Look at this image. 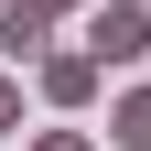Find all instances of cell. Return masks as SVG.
<instances>
[{"mask_svg":"<svg viewBox=\"0 0 151 151\" xmlns=\"http://www.w3.org/2000/svg\"><path fill=\"white\" fill-rule=\"evenodd\" d=\"M97 86H108V54L86 43V32H76V43H54L43 65H32V97H43V108H86Z\"/></svg>","mask_w":151,"mask_h":151,"instance_id":"cell-1","label":"cell"},{"mask_svg":"<svg viewBox=\"0 0 151 151\" xmlns=\"http://www.w3.org/2000/svg\"><path fill=\"white\" fill-rule=\"evenodd\" d=\"M86 43H97L108 65H140L151 54V0H97V11H86Z\"/></svg>","mask_w":151,"mask_h":151,"instance_id":"cell-2","label":"cell"},{"mask_svg":"<svg viewBox=\"0 0 151 151\" xmlns=\"http://www.w3.org/2000/svg\"><path fill=\"white\" fill-rule=\"evenodd\" d=\"M0 54H11V65H43L54 54V11L43 0H0Z\"/></svg>","mask_w":151,"mask_h":151,"instance_id":"cell-3","label":"cell"},{"mask_svg":"<svg viewBox=\"0 0 151 151\" xmlns=\"http://www.w3.org/2000/svg\"><path fill=\"white\" fill-rule=\"evenodd\" d=\"M108 140L119 151H151V86H129V97L108 108Z\"/></svg>","mask_w":151,"mask_h":151,"instance_id":"cell-4","label":"cell"},{"mask_svg":"<svg viewBox=\"0 0 151 151\" xmlns=\"http://www.w3.org/2000/svg\"><path fill=\"white\" fill-rule=\"evenodd\" d=\"M0 129H22V65L0 54Z\"/></svg>","mask_w":151,"mask_h":151,"instance_id":"cell-5","label":"cell"},{"mask_svg":"<svg viewBox=\"0 0 151 151\" xmlns=\"http://www.w3.org/2000/svg\"><path fill=\"white\" fill-rule=\"evenodd\" d=\"M32 151H97L86 129H32Z\"/></svg>","mask_w":151,"mask_h":151,"instance_id":"cell-6","label":"cell"},{"mask_svg":"<svg viewBox=\"0 0 151 151\" xmlns=\"http://www.w3.org/2000/svg\"><path fill=\"white\" fill-rule=\"evenodd\" d=\"M43 11H54V22H65V11H97V0H43Z\"/></svg>","mask_w":151,"mask_h":151,"instance_id":"cell-7","label":"cell"}]
</instances>
